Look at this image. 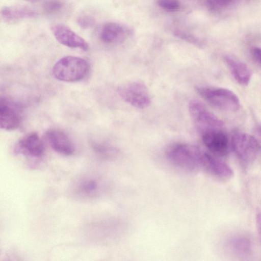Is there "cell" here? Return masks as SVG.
I'll list each match as a JSON object with an SVG mask.
<instances>
[{
  "label": "cell",
  "instance_id": "6da1fadb",
  "mask_svg": "<svg viewBox=\"0 0 261 261\" xmlns=\"http://www.w3.org/2000/svg\"><path fill=\"white\" fill-rule=\"evenodd\" d=\"M169 162L176 167L188 172H207L212 155L199 147L186 143H176L166 151Z\"/></svg>",
  "mask_w": 261,
  "mask_h": 261
},
{
  "label": "cell",
  "instance_id": "7a4b0ae2",
  "mask_svg": "<svg viewBox=\"0 0 261 261\" xmlns=\"http://www.w3.org/2000/svg\"><path fill=\"white\" fill-rule=\"evenodd\" d=\"M232 149L244 169L250 167L261 153V145L253 136L246 133L236 132L232 136Z\"/></svg>",
  "mask_w": 261,
  "mask_h": 261
},
{
  "label": "cell",
  "instance_id": "3957f363",
  "mask_svg": "<svg viewBox=\"0 0 261 261\" xmlns=\"http://www.w3.org/2000/svg\"><path fill=\"white\" fill-rule=\"evenodd\" d=\"M89 65L87 61L80 57L66 56L53 66L52 72L57 80L75 82L82 80L88 74Z\"/></svg>",
  "mask_w": 261,
  "mask_h": 261
},
{
  "label": "cell",
  "instance_id": "277c9868",
  "mask_svg": "<svg viewBox=\"0 0 261 261\" xmlns=\"http://www.w3.org/2000/svg\"><path fill=\"white\" fill-rule=\"evenodd\" d=\"M196 90L203 99L220 110L236 112L240 108V101L238 96L227 88L197 87Z\"/></svg>",
  "mask_w": 261,
  "mask_h": 261
},
{
  "label": "cell",
  "instance_id": "5b68a950",
  "mask_svg": "<svg viewBox=\"0 0 261 261\" xmlns=\"http://www.w3.org/2000/svg\"><path fill=\"white\" fill-rule=\"evenodd\" d=\"M118 92L123 100L136 108L144 109L150 104L148 89L140 82L133 81L122 85L118 88Z\"/></svg>",
  "mask_w": 261,
  "mask_h": 261
},
{
  "label": "cell",
  "instance_id": "8992f818",
  "mask_svg": "<svg viewBox=\"0 0 261 261\" xmlns=\"http://www.w3.org/2000/svg\"><path fill=\"white\" fill-rule=\"evenodd\" d=\"M188 110L192 120L201 133L210 129L220 128L224 125L221 119L199 101L191 100Z\"/></svg>",
  "mask_w": 261,
  "mask_h": 261
},
{
  "label": "cell",
  "instance_id": "52a82bcc",
  "mask_svg": "<svg viewBox=\"0 0 261 261\" xmlns=\"http://www.w3.org/2000/svg\"><path fill=\"white\" fill-rule=\"evenodd\" d=\"M201 133L203 143L212 154L218 157L227 155L229 142L225 132L220 128L207 129Z\"/></svg>",
  "mask_w": 261,
  "mask_h": 261
},
{
  "label": "cell",
  "instance_id": "ba28073f",
  "mask_svg": "<svg viewBox=\"0 0 261 261\" xmlns=\"http://www.w3.org/2000/svg\"><path fill=\"white\" fill-rule=\"evenodd\" d=\"M56 39L61 44L72 48H80L84 51L89 49L88 42L67 26L56 24L50 28Z\"/></svg>",
  "mask_w": 261,
  "mask_h": 261
},
{
  "label": "cell",
  "instance_id": "9c48e42d",
  "mask_svg": "<svg viewBox=\"0 0 261 261\" xmlns=\"http://www.w3.org/2000/svg\"><path fill=\"white\" fill-rule=\"evenodd\" d=\"M19 107L5 98H0V127L6 130L17 128L21 122Z\"/></svg>",
  "mask_w": 261,
  "mask_h": 261
},
{
  "label": "cell",
  "instance_id": "30bf717a",
  "mask_svg": "<svg viewBox=\"0 0 261 261\" xmlns=\"http://www.w3.org/2000/svg\"><path fill=\"white\" fill-rule=\"evenodd\" d=\"M14 151L25 156L39 158L44 152V146L39 135L32 132L22 137L16 144Z\"/></svg>",
  "mask_w": 261,
  "mask_h": 261
},
{
  "label": "cell",
  "instance_id": "8fae6325",
  "mask_svg": "<svg viewBox=\"0 0 261 261\" xmlns=\"http://www.w3.org/2000/svg\"><path fill=\"white\" fill-rule=\"evenodd\" d=\"M129 34L127 27L117 22H109L103 25L99 37L101 41L106 43H121Z\"/></svg>",
  "mask_w": 261,
  "mask_h": 261
},
{
  "label": "cell",
  "instance_id": "7c38bea8",
  "mask_svg": "<svg viewBox=\"0 0 261 261\" xmlns=\"http://www.w3.org/2000/svg\"><path fill=\"white\" fill-rule=\"evenodd\" d=\"M37 12L33 8L25 5L5 6L1 11L2 19L8 23H14L37 16Z\"/></svg>",
  "mask_w": 261,
  "mask_h": 261
},
{
  "label": "cell",
  "instance_id": "4fadbf2b",
  "mask_svg": "<svg viewBox=\"0 0 261 261\" xmlns=\"http://www.w3.org/2000/svg\"><path fill=\"white\" fill-rule=\"evenodd\" d=\"M46 136L50 146L57 152L65 155H70L74 152L73 143L65 133L50 130L46 132Z\"/></svg>",
  "mask_w": 261,
  "mask_h": 261
},
{
  "label": "cell",
  "instance_id": "5bb4252c",
  "mask_svg": "<svg viewBox=\"0 0 261 261\" xmlns=\"http://www.w3.org/2000/svg\"><path fill=\"white\" fill-rule=\"evenodd\" d=\"M224 60L235 80L241 85H247L252 73L247 65L230 56H225Z\"/></svg>",
  "mask_w": 261,
  "mask_h": 261
},
{
  "label": "cell",
  "instance_id": "9a60e30c",
  "mask_svg": "<svg viewBox=\"0 0 261 261\" xmlns=\"http://www.w3.org/2000/svg\"><path fill=\"white\" fill-rule=\"evenodd\" d=\"M227 245L233 252L240 255L250 254L253 249L251 240L248 237L240 234L230 238Z\"/></svg>",
  "mask_w": 261,
  "mask_h": 261
},
{
  "label": "cell",
  "instance_id": "2e32d148",
  "mask_svg": "<svg viewBox=\"0 0 261 261\" xmlns=\"http://www.w3.org/2000/svg\"><path fill=\"white\" fill-rule=\"evenodd\" d=\"M98 184L96 180L91 178L83 179L77 187L78 191L84 196H91L96 193Z\"/></svg>",
  "mask_w": 261,
  "mask_h": 261
},
{
  "label": "cell",
  "instance_id": "e0dca14e",
  "mask_svg": "<svg viewBox=\"0 0 261 261\" xmlns=\"http://www.w3.org/2000/svg\"><path fill=\"white\" fill-rule=\"evenodd\" d=\"M173 35L197 47H202L203 46V43L200 39L185 31L176 30L174 32Z\"/></svg>",
  "mask_w": 261,
  "mask_h": 261
},
{
  "label": "cell",
  "instance_id": "ac0fdd59",
  "mask_svg": "<svg viewBox=\"0 0 261 261\" xmlns=\"http://www.w3.org/2000/svg\"><path fill=\"white\" fill-rule=\"evenodd\" d=\"M64 6L62 0H47L43 5V10L45 13L53 14L59 12Z\"/></svg>",
  "mask_w": 261,
  "mask_h": 261
},
{
  "label": "cell",
  "instance_id": "d6986e66",
  "mask_svg": "<svg viewBox=\"0 0 261 261\" xmlns=\"http://www.w3.org/2000/svg\"><path fill=\"white\" fill-rule=\"evenodd\" d=\"M159 6L168 11H175L180 6L179 0H157Z\"/></svg>",
  "mask_w": 261,
  "mask_h": 261
},
{
  "label": "cell",
  "instance_id": "ffe728a7",
  "mask_svg": "<svg viewBox=\"0 0 261 261\" xmlns=\"http://www.w3.org/2000/svg\"><path fill=\"white\" fill-rule=\"evenodd\" d=\"M95 20L93 17L89 15H82L78 17L77 23L82 29H86L92 27Z\"/></svg>",
  "mask_w": 261,
  "mask_h": 261
},
{
  "label": "cell",
  "instance_id": "44dd1931",
  "mask_svg": "<svg viewBox=\"0 0 261 261\" xmlns=\"http://www.w3.org/2000/svg\"><path fill=\"white\" fill-rule=\"evenodd\" d=\"M236 0H210V4L213 7H226Z\"/></svg>",
  "mask_w": 261,
  "mask_h": 261
},
{
  "label": "cell",
  "instance_id": "7402d4cb",
  "mask_svg": "<svg viewBox=\"0 0 261 261\" xmlns=\"http://www.w3.org/2000/svg\"><path fill=\"white\" fill-rule=\"evenodd\" d=\"M251 54L254 60L261 64V48L258 47H253L251 49Z\"/></svg>",
  "mask_w": 261,
  "mask_h": 261
},
{
  "label": "cell",
  "instance_id": "603a6c76",
  "mask_svg": "<svg viewBox=\"0 0 261 261\" xmlns=\"http://www.w3.org/2000/svg\"><path fill=\"white\" fill-rule=\"evenodd\" d=\"M256 224L258 233L261 237V213H258L256 215Z\"/></svg>",
  "mask_w": 261,
  "mask_h": 261
},
{
  "label": "cell",
  "instance_id": "cb8c5ba5",
  "mask_svg": "<svg viewBox=\"0 0 261 261\" xmlns=\"http://www.w3.org/2000/svg\"><path fill=\"white\" fill-rule=\"evenodd\" d=\"M256 132L258 136L261 138V126H258L256 128Z\"/></svg>",
  "mask_w": 261,
  "mask_h": 261
}]
</instances>
